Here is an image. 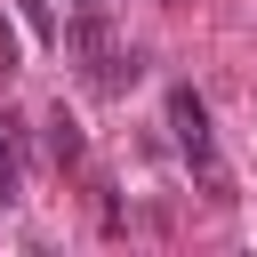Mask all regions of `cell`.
Returning <instances> with one entry per match:
<instances>
[{
    "mask_svg": "<svg viewBox=\"0 0 257 257\" xmlns=\"http://www.w3.org/2000/svg\"><path fill=\"white\" fill-rule=\"evenodd\" d=\"M72 56L88 64V80L96 88H128L137 80V56H120V40H112V24H104V8H72Z\"/></svg>",
    "mask_w": 257,
    "mask_h": 257,
    "instance_id": "1",
    "label": "cell"
},
{
    "mask_svg": "<svg viewBox=\"0 0 257 257\" xmlns=\"http://www.w3.org/2000/svg\"><path fill=\"white\" fill-rule=\"evenodd\" d=\"M169 128H177V153L193 161V177L209 193H225V161H217V128H209V104L193 88H169Z\"/></svg>",
    "mask_w": 257,
    "mask_h": 257,
    "instance_id": "2",
    "label": "cell"
},
{
    "mask_svg": "<svg viewBox=\"0 0 257 257\" xmlns=\"http://www.w3.org/2000/svg\"><path fill=\"white\" fill-rule=\"evenodd\" d=\"M48 153H56V161H80V128H72V112H48Z\"/></svg>",
    "mask_w": 257,
    "mask_h": 257,
    "instance_id": "3",
    "label": "cell"
},
{
    "mask_svg": "<svg viewBox=\"0 0 257 257\" xmlns=\"http://www.w3.org/2000/svg\"><path fill=\"white\" fill-rule=\"evenodd\" d=\"M8 153H16V145H8V120H0V169H8Z\"/></svg>",
    "mask_w": 257,
    "mask_h": 257,
    "instance_id": "4",
    "label": "cell"
},
{
    "mask_svg": "<svg viewBox=\"0 0 257 257\" xmlns=\"http://www.w3.org/2000/svg\"><path fill=\"white\" fill-rule=\"evenodd\" d=\"M64 8H112V0H64Z\"/></svg>",
    "mask_w": 257,
    "mask_h": 257,
    "instance_id": "5",
    "label": "cell"
},
{
    "mask_svg": "<svg viewBox=\"0 0 257 257\" xmlns=\"http://www.w3.org/2000/svg\"><path fill=\"white\" fill-rule=\"evenodd\" d=\"M0 201H8V185H0Z\"/></svg>",
    "mask_w": 257,
    "mask_h": 257,
    "instance_id": "6",
    "label": "cell"
}]
</instances>
